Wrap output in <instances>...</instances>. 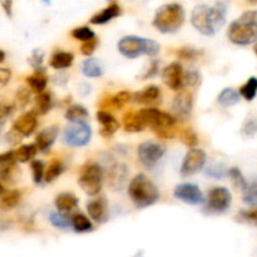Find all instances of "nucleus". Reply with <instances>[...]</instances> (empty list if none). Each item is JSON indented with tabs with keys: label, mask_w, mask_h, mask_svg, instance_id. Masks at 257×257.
I'll return each instance as SVG.
<instances>
[{
	"label": "nucleus",
	"mask_w": 257,
	"mask_h": 257,
	"mask_svg": "<svg viewBox=\"0 0 257 257\" xmlns=\"http://www.w3.org/2000/svg\"><path fill=\"white\" fill-rule=\"evenodd\" d=\"M14 110V105L11 103H0V121H6L12 115Z\"/></svg>",
	"instance_id": "nucleus-50"
},
{
	"label": "nucleus",
	"mask_w": 257,
	"mask_h": 257,
	"mask_svg": "<svg viewBox=\"0 0 257 257\" xmlns=\"http://www.w3.org/2000/svg\"><path fill=\"white\" fill-rule=\"evenodd\" d=\"M242 194V201L244 204L249 207H256L257 206V178L248 183L246 189L243 190Z\"/></svg>",
	"instance_id": "nucleus-37"
},
{
	"label": "nucleus",
	"mask_w": 257,
	"mask_h": 257,
	"mask_svg": "<svg viewBox=\"0 0 257 257\" xmlns=\"http://www.w3.org/2000/svg\"><path fill=\"white\" fill-rule=\"evenodd\" d=\"M53 82H54V85L64 87V86L67 85V82H68V76L66 75L64 72H59L58 75L53 76Z\"/></svg>",
	"instance_id": "nucleus-53"
},
{
	"label": "nucleus",
	"mask_w": 257,
	"mask_h": 257,
	"mask_svg": "<svg viewBox=\"0 0 257 257\" xmlns=\"http://www.w3.org/2000/svg\"><path fill=\"white\" fill-rule=\"evenodd\" d=\"M127 194L137 208H147L153 206L160 199V193L154 182L145 174H137L127 187Z\"/></svg>",
	"instance_id": "nucleus-3"
},
{
	"label": "nucleus",
	"mask_w": 257,
	"mask_h": 257,
	"mask_svg": "<svg viewBox=\"0 0 257 257\" xmlns=\"http://www.w3.org/2000/svg\"><path fill=\"white\" fill-rule=\"evenodd\" d=\"M207 155L204 150L198 148H192L187 152V154L183 158L182 167H180V174L182 177H192L199 170H202L206 165Z\"/></svg>",
	"instance_id": "nucleus-11"
},
{
	"label": "nucleus",
	"mask_w": 257,
	"mask_h": 257,
	"mask_svg": "<svg viewBox=\"0 0 257 257\" xmlns=\"http://www.w3.org/2000/svg\"><path fill=\"white\" fill-rule=\"evenodd\" d=\"M72 229L77 233H86L93 231V224L87 216L83 213H76L72 216Z\"/></svg>",
	"instance_id": "nucleus-31"
},
{
	"label": "nucleus",
	"mask_w": 257,
	"mask_h": 257,
	"mask_svg": "<svg viewBox=\"0 0 257 257\" xmlns=\"http://www.w3.org/2000/svg\"><path fill=\"white\" fill-rule=\"evenodd\" d=\"M130 101H133V93L128 92V91H120V92L115 93L113 96L105 98V100L101 102V107L102 108H116V110H120L123 108L127 105Z\"/></svg>",
	"instance_id": "nucleus-23"
},
{
	"label": "nucleus",
	"mask_w": 257,
	"mask_h": 257,
	"mask_svg": "<svg viewBox=\"0 0 257 257\" xmlns=\"http://www.w3.org/2000/svg\"><path fill=\"white\" fill-rule=\"evenodd\" d=\"M32 91L31 88L21 87L16 92V106L19 108H26L28 103L31 102Z\"/></svg>",
	"instance_id": "nucleus-45"
},
{
	"label": "nucleus",
	"mask_w": 257,
	"mask_h": 257,
	"mask_svg": "<svg viewBox=\"0 0 257 257\" xmlns=\"http://www.w3.org/2000/svg\"><path fill=\"white\" fill-rule=\"evenodd\" d=\"M203 212L207 214L224 213L231 207L232 194L226 187H214L208 190Z\"/></svg>",
	"instance_id": "nucleus-9"
},
{
	"label": "nucleus",
	"mask_w": 257,
	"mask_h": 257,
	"mask_svg": "<svg viewBox=\"0 0 257 257\" xmlns=\"http://www.w3.org/2000/svg\"><path fill=\"white\" fill-rule=\"evenodd\" d=\"M202 76L198 71L192 70L188 71L184 73V77H183V87L187 88H196L201 85Z\"/></svg>",
	"instance_id": "nucleus-43"
},
{
	"label": "nucleus",
	"mask_w": 257,
	"mask_h": 257,
	"mask_svg": "<svg viewBox=\"0 0 257 257\" xmlns=\"http://www.w3.org/2000/svg\"><path fill=\"white\" fill-rule=\"evenodd\" d=\"M160 98H162V92H160V88L155 85H150L144 90L133 93V101L145 106L160 102Z\"/></svg>",
	"instance_id": "nucleus-21"
},
{
	"label": "nucleus",
	"mask_w": 257,
	"mask_h": 257,
	"mask_svg": "<svg viewBox=\"0 0 257 257\" xmlns=\"http://www.w3.org/2000/svg\"><path fill=\"white\" fill-rule=\"evenodd\" d=\"M59 134V128L57 125L48 126V127L43 128L42 132H39V134L37 135V139L34 144L37 145L39 152L46 153L48 152L52 148V145L56 143L57 138H58Z\"/></svg>",
	"instance_id": "nucleus-20"
},
{
	"label": "nucleus",
	"mask_w": 257,
	"mask_h": 257,
	"mask_svg": "<svg viewBox=\"0 0 257 257\" xmlns=\"http://www.w3.org/2000/svg\"><path fill=\"white\" fill-rule=\"evenodd\" d=\"M118 52L128 59L139 58L140 56L155 57L160 51L158 42L138 36H125L118 41Z\"/></svg>",
	"instance_id": "nucleus-6"
},
{
	"label": "nucleus",
	"mask_w": 257,
	"mask_h": 257,
	"mask_svg": "<svg viewBox=\"0 0 257 257\" xmlns=\"http://www.w3.org/2000/svg\"><path fill=\"white\" fill-rule=\"evenodd\" d=\"M21 198L22 193L17 189L4 192V194L0 198V208L3 209V211H11V209L16 208L18 206Z\"/></svg>",
	"instance_id": "nucleus-29"
},
{
	"label": "nucleus",
	"mask_w": 257,
	"mask_h": 257,
	"mask_svg": "<svg viewBox=\"0 0 257 257\" xmlns=\"http://www.w3.org/2000/svg\"><path fill=\"white\" fill-rule=\"evenodd\" d=\"M71 36H72L75 39H77V41H81L82 43L83 42H87V41H91V39L96 38L95 32H93L91 28H88L87 26H82V27H77V28H75L72 32H71Z\"/></svg>",
	"instance_id": "nucleus-42"
},
{
	"label": "nucleus",
	"mask_w": 257,
	"mask_h": 257,
	"mask_svg": "<svg viewBox=\"0 0 257 257\" xmlns=\"http://www.w3.org/2000/svg\"><path fill=\"white\" fill-rule=\"evenodd\" d=\"M97 44H98L97 38H93L91 39V41L83 42L82 46H81V53L86 57L92 56L93 52H95L96 48H97Z\"/></svg>",
	"instance_id": "nucleus-49"
},
{
	"label": "nucleus",
	"mask_w": 257,
	"mask_h": 257,
	"mask_svg": "<svg viewBox=\"0 0 257 257\" xmlns=\"http://www.w3.org/2000/svg\"><path fill=\"white\" fill-rule=\"evenodd\" d=\"M238 93L242 98H244L248 102L253 101L257 96V77H254V76L249 77L246 81V83H243L239 87Z\"/></svg>",
	"instance_id": "nucleus-32"
},
{
	"label": "nucleus",
	"mask_w": 257,
	"mask_h": 257,
	"mask_svg": "<svg viewBox=\"0 0 257 257\" xmlns=\"http://www.w3.org/2000/svg\"><path fill=\"white\" fill-rule=\"evenodd\" d=\"M236 219L243 223H249L257 226V207L253 209H242L237 213Z\"/></svg>",
	"instance_id": "nucleus-47"
},
{
	"label": "nucleus",
	"mask_w": 257,
	"mask_h": 257,
	"mask_svg": "<svg viewBox=\"0 0 257 257\" xmlns=\"http://www.w3.org/2000/svg\"><path fill=\"white\" fill-rule=\"evenodd\" d=\"M38 113L36 111H28L19 116L13 123V130L18 133L22 138L31 137L36 132L37 126H38Z\"/></svg>",
	"instance_id": "nucleus-16"
},
{
	"label": "nucleus",
	"mask_w": 257,
	"mask_h": 257,
	"mask_svg": "<svg viewBox=\"0 0 257 257\" xmlns=\"http://www.w3.org/2000/svg\"><path fill=\"white\" fill-rule=\"evenodd\" d=\"M147 127H152L160 139L169 140L177 135V118L169 112L159 110L157 107L142 108L139 111Z\"/></svg>",
	"instance_id": "nucleus-4"
},
{
	"label": "nucleus",
	"mask_w": 257,
	"mask_h": 257,
	"mask_svg": "<svg viewBox=\"0 0 257 257\" xmlns=\"http://www.w3.org/2000/svg\"><path fill=\"white\" fill-rule=\"evenodd\" d=\"M3 194H4V187H3V184L0 183V198H2V196H3Z\"/></svg>",
	"instance_id": "nucleus-57"
},
{
	"label": "nucleus",
	"mask_w": 257,
	"mask_h": 257,
	"mask_svg": "<svg viewBox=\"0 0 257 257\" xmlns=\"http://www.w3.org/2000/svg\"><path fill=\"white\" fill-rule=\"evenodd\" d=\"M64 117L67 118L70 122H73V121H86V118L88 117V111L86 110L85 106L76 103V105L68 106L66 113H64Z\"/></svg>",
	"instance_id": "nucleus-35"
},
{
	"label": "nucleus",
	"mask_w": 257,
	"mask_h": 257,
	"mask_svg": "<svg viewBox=\"0 0 257 257\" xmlns=\"http://www.w3.org/2000/svg\"><path fill=\"white\" fill-rule=\"evenodd\" d=\"M174 197L178 201L189 206H199L206 202L203 193L197 184L193 183H180L174 188Z\"/></svg>",
	"instance_id": "nucleus-12"
},
{
	"label": "nucleus",
	"mask_w": 257,
	"mask_h": 257,
	"mask_svg": "<svg viewBox=\"0 0 257 257\" xmlns=\"http://www.w3.org/2000/svg\"><path fill=\"white\" fill-rule=\"evenodd\" d=\"M81 71L88 78H98L103 75V67L96 58H86L81 63Z\"/></svg>",
	"instance_id": "nucleus-26"
},
{
	"label": "nucleus",
	"mask_w": 257,
	"mask_h": 257,
	"mask_svg": "<svg viewBox=\"0 0 257 257\" xmlns=\"http://www.w3.org/2000/svg\"><path fill=\"white\" fill-rule=\"evenodd\" d=\"M105 177L107 178V184L110 188L113 190H121L127 183L128 169L122 163H113L107 168Z\"/></svg>",
	"instance_id": "nucleus-14"
},
{
	"label": "nucleus",
	"mask_w": 257,
	"mask_h": 257,
	"mask_svg": "<svg viewBox=\"0 0 257 257\" xmlns=\"http://www.w3.org/2000/svg\"><path fill=\"white\" fill-rule=\"evenodd\" d=\"M38 148L36 144H24L16 150V159L18 163L32 162L36 157Z\"/></svg>",
	"instance_id": "nucleus-33"
},
{
	"label": "nucleus",
	"mask_w": 257,
	"mask_h": 257,
	"mask_svg": "<svg viewBox=\"0 0 257 257\" xmlns=\"http://www.w3.org/2000/svg\"><path fill=\"white\" fill-rule=\"evenodd\" d=\"M229 42L236 46H249L257 42V11H247L229 24Z\"/></svg>",
	"instance_id": "nucleus-2"
},
{
	"label": "nucleus",
	"mask_w": 257,
	"mask_h": 257,
	"mask_svg": "<svg viewBox=\"0 0 257 257\" xmlns=\"http://www.w3.org/2000/svg\"><path fill=\"white\" fill-rule=\"evenodd\" d=\"M163 81L165 85L173 91H180L183 88V77H184V72H183L182 64L179 62H173L169 66L164 68L162 73Z\"/></svg>",
	"instance_id": "nucleus-15"
},
{
	"label": "nucleus",
	"mask_w": 257,
	"mask_h": 257,
	"mask_svg": "<svg viewBox=\"0 0 257 257\" xmlns=\"http://www.w3.org/2000/svg\"><path fill=\"white\" fill-rule=\"evenodd\" d=\"M0 2H2V7L7 16L12 18L13 17V0H0Z\"/></svg>",
	"instance_id": "nucleus-54"
},
{
	"label": "nucleus",
	"mask_w": 257,
	"mask_h": 257,
	"mask_svg": "<svg viewBox=\"0 0 257 257\" xmlns=\"http://www.w3.org/2000/svg\"><path fill=\"white\" fill-rule=\"evenodd\" d=\"M253 51H254V54H256V56H257V44H256V46H254Z\"/></svg>",
	"instance_id": "nucleus-61"
},
{
	"label": "nucleus",
	"mask_w": 257,
	"mask_h": 257,
	"mask_svg": "<svg viewBox=\"0 0 257 257\" xmlns=\"http://www.w3.org/2000/svg\"><path fill=\"white\" fill-rule=\"evenodd\" d=\"M4 123H6V121H0V133H2V130H3Z\"/></svg>",
	"instance_id": "nucleus-58"
},
{
	"label": "nucleus",
	"mask_w": 257,
	"mask_h": 257,
	"mask_svg": "<svg viewBox=\"0 0 257 257\" xmlns=\"http://www.w3.org/2000/svg\"><path fill=\"white\" fill-rule=\"evenodd\" d=\"M203 54V51L201 49H197L194 47H182L179 51L177 52V56L182 59H197Z\"/></svg>",
	"instance_id": "nucleus-48"
},
{
	"label": "nucleus",
	"mask_w": 257,
	"mask_h": 257,
	"mask_svg": "<svg viewBox=\"0 0 257 257\" xmlns=\"http://www.w3.org/2000/svg\"><path fill=\"white\" fill-rule=\"evenodd\" d=\"M239 98H241V96H239L238 91L233 90L231 87H227L219 92L217 101H218L219 105L224 106V107H231V106L237 105L239 102Z\"/></svg>",
	"instance_id": "nucleus-30"
},
{
	"label": "nucleus",
	"mask_w": 257,
	"mask_h": 257,
	"mask_svg": "<svg viewBox=\"0 0 257 257\" xmlns=\"http://www.w3.org/2000/svg\"><path fill=\"white\" fill-rule=\"evenodd\" d=\"M105 179V170L98 163L91 162L83 165L78 174V184L87 196L95 197L101 192Z\"/></svg>",
	"instance_id": "nucleus-7"
},
{
	"label": "nucleus",
	"mask_w": 257,
	"mask_h": 257,
	"mask_svg": "<svg viewBox=\"0 0 257 257\" xmlns=\"http://www.w3.org/2000/svg\"><path fill=\"white\" fill-rule=\"evenodd\" d=\"M54 206H56L57 211L68 213V212L73 211L78 206V199L72 193L64 192L56 197V199H54Z\"/></svg>",
	"instance_id": "nucleus-24"
},
{
	"label": "nucleus",
	"mask_w": 257,
	"mask_h": 257,
	"mask_svg": "<svg viewBox=\"0 0 257 257\" xmlns=\"http://www.w3.org/2000/svg\"><path fill=\"white\" fill-rule=\"evenodd\" d=\"M251 4H257V0H248Z\"/></svg>",
	"instance_id": "nucleus-60"
},
{
	"label": "nucleus",
	"mask_w": 257,
	"mask_h": 257,
	"mask_svg": "<svg viewBox=\"0 0 257 257\" xmlns=\"http://www.w3.org/2000/svg\"><path fill=\"white\" fill-rule=\"evenodd\" d=\"M73 61H75V56L71 52L58 51L54 54H52L49 64H51V67L54 68V70L63 71L66 68L71 67Z\"/></svg>",
	"instance_id": "nucleus-25"
},
{
	"label": "nucleus",
	"mask_w": 257,
	"mask_h": 257,
	"mask_svg": "<svg viewBox=\"0 0 257 257\" xmlns=\"http://www.w3.org/2000/svg\"><path fill=\"white\" fill-rule=\"evenodd\" d=\"M64 172V164L59 159H53L46 168V174H44V182L52 183Z\"/></svg>",
	"instance_id": "nucleus-36"
},
{
	"label": "nucleus",
	"mask_w": 257,
	"mask_h": 257,
	"mask_svg": "<svg viewBox=\"0 0 257 257\" xmlns=\"http://www.w3.org/2000/svg\"><path fill=\"white\" fill-rule=\"evenodd\" d=\"M92 137L91 126L86 121L70 122L63 132L64 144L71 148H82L90 143Z\"/></svg>",
	"instance_id": "nucleus-8"
},
{
	"label": "nucleus",
	"mask_w": 257,
	"mask_h": 257,
	"mask_svg": "<svg viewBox=\"0 0 257 257\" xmlns=\"http://www.w3.org/2000/svg\"><path fill=\"white\" fill-rule=\"evenodd\" d=\"M228 177L231 178V182H232V184H233L234 188L242 190V192L246 189V187H247V184H248V183H247V180L244 179L243 174H242V172L238 169V168H237V167L229 168V169H228Z\"/></svg>",
	"instance_id": "nucleus-39"
},
{
	"label": "nucleus",
	"mask_w": 257,
	"mask_h": 257,
	"mask_svg": "<svg viewBox=\"0 0 257 257\" xmlns=\"http://www.w3.org/2000/svg\"><path fill=\"white\" fill-rule=\"evenodd\" d=\"M158 72H159V62L158 61H152V63H150V66L148 67L147 72L143 75V80H147V78H150V77H154V76L158 75Z\"/></svg>",
	"instance_id": "nucleus-51"
},
{
	"label": "nucleus",
	"mask_w": 257,
	"mask_h": 257,
	"mask_svg": "<svg viewBox=\"0 0 257 257\" xmlns=\"http://www.w3.org/2000/svg\"><path fill=\"white\" fill-rule=\"evenodd\" d=\"M9 227H11V222H9L8 219L0 218V233H2V232H6Z\"/></svg>",
	"instance_id": "nucleus-55"
},
{
	"label": "nucleus",
	"mask_w": 257,
	"mask_h": 257,
	"mask_svg": "<svg viewBox=\"0 0 257 257\" xmlns=\"http://www.w3.org/2000/svg\"><path fill=\"white\" fill-rule=\"evenodd\" d=\"M26 82L29 86L32 92L38 95V93L44 92V90H46L47 85H48V77L44 75V72H34L33 75L27 77Z\"/></svg>",
	"instance_id": "nucleus-27"
},
{
	"label": "nucleus",
	"mask_w": 257,
	"mask_h": 257,
	"mask_svg": "<svg viewBox=\"0 0 257 257\" xmlns=\"http://www.w3.org/2000/svg\"><path fill=\"white\" fill-rule=\"evenodd\" d=\"M52 106H53V100H52V95L49 92H42L38 93L36 97V112L38 115H46L51 111Z\"/></svg>",
	"instance_id": "nucleus-34"
},
{
	"label": "nucleus",
	"mask_w": 257,
	"mask_h": 257,
	"mask_svg": "<svg viewBox=\"0 0 257 257\" xmlns=\"http://www.w3.org/2000/svg\"><path fill=\"white\" fill-rule=\"evenodd\" d=\"M87 212L91 219H93L96 223H106L108 221V203L105 197H98L88 202Z\"/></svg>",
	"instance_id": "nucleus-17"
},
{
	"label": "nucleus",
	"mask_w": 257,
	"mask_h": 257,
	"mask_svg": "<svg viewBox=\"0 0 257 257\" xmlns=\"http://www.w3.org/2000/svg\"><path fill=\"white\" fill-rule=\"evenodd\" d=\"M29 64L32 68H34L36 72H44L43 70V62H44V52L42 49L36 48L32 52L31 57L28 58Z\"/></svg>",
	"instance_id": "nucleus-44"
},
{
	"label": "nucleus",
	"mask_w": 257,
	"mask_h": 257,
	"mask_svg": "<svg viewBox=\"0 0 257 257\" xmlns=\"http://www.w3.org/2000/svg\"><path fill=\"white\" fill-rule=\"evenodd\" d=\"M185 22V11L179 3H167L157 9L153 27L163 34L177 33Z\"/></svg>",
	"instance_id": "nucleus-5"
},
{
	"label": "nucleus",
	"mask_w": 257,
	"mask_h": 257,
	"mask_svg": "<svg viewBox=\"0 0 257 257\" xmlns=\"http://www.w3.org/2000/svg\"><path fill=\"white\" fill-rule=\"evenodd\" d=\"M204 174L209 178H213V179H223L224 177L228 175V169L224 164L217 163V164H212L207 167L206 170H204Z\"/></svg>",
	"instance_id": "nucleus-40"
},
{
	"label": "nucleus",
	"mask_w": 257,
	"mask_h": 257,
	"mask_svg": "<svg viewBox=\"0 0 257 257\" xmlns=\"http://www.w3.org/2000/svg\"><path fill=\"white\" fill-rule=\"evenodd\" d=\"M228 2L217 0L214 6L198 4L193 8L190 23L196 31L206 37H212L226 24Z\"/></svg>",
	"instance_id": "nucleus-1"
},
{
	"label": "nucleus",
	"mask_w": 257,
	"mask_h": 257,
	"mask_svg": "<svg viewBox=\"0 0 257 257\" xmlns=\"http://www.w3.org/2000/svg\"><path fill=\"white\" fill-rule=\"evenodd\" d=\"M96 118L101 123L100 134L103 138H111L118 128H120V122L115 118V116L111 115L108 111L100 110L96 113Z\"/></svg>",
	"instance_id": "nucleus-19"
},
{
	"label": "nucleus",
	"mask_w": 257,
	"mask_h": 257,
	"mask_svg": "<svg viewBox=\"0 0 257 257\" xmlns=\"http://www.w3.org/2000/svg\"><path fill=\"white\" fill-rule=\"evenodd\" d=\"M121 13H122V9H121L120 4L117 2H111L106 8H103L102 11L97 12V13L91 17L90 23L93 24V26H103V24H107L112 19L120 17Z\"/></svg>",
	"instance_id": "nucleus-18"
},
{
	"label": "nucleus",
	"mask_w": 257,
	"mask_h": 257,
	"mask_svg": "<svg viewBox=\"0 0 257 257\" xmlns=\"http://www.w3.org/2000/svg\"><path fill=\"white\" fill-rule=\"evenodd\" d=\"M12 78V71L9 68L0 67V87H4L9 83Z\"/></svg>",
	"instance_id": "nucleus-52"
},
{
	"label": "nucleus",
	"mask_w": 257,
	"mask_h": 257,
	"mask_svg": "<svg viewBox=\"0 0 257 257\" xmlns=\"http://www.w3.org/2000/svg\"><path fill=\"white\" fill-rule=\"evenodd\" d=\"M32 175H33V182L36 184H41L44 180V174H46V164L42 160H32L31 163Z\"/></svg>",
	"instance_id": "nucleus-41"
},
{
	"label": "nucleus",
	"mask_w": 257,
	"mask_h": 257,
	"mask_svg": "<svg viewBox=\"0 0 257 257\" xmlns=\"http://www.w3.org/2000/svg\"><path fill=\"white\" fill-rule=\"evenodd\" d=\"M173 113L174 117L180 121H185L189 118L193 108V95L188 90H180L178 95L173 100Z\"/></svg>",
	"instance_id": "nucleus-13"
},
{
	"label": "nucleus",
	"mask_w": 257,
	"mask_h": 257,
	"mask_svg": "<svg viewBox=\"0 0 257 257\" xmlns=\"http://www.w3.org/2000/svg\"><path fill=\"white\" fill-rule=\"evenodd\" d=\"M42 2H43V3H46V4H51V0H42Z\"/></svg>",
	"instance_id": "nucleus-59"
},
{
	"label": "nucleus",
	"mask_w": 257,
	"mask_h": 257,
	"mask_svg": "<svg viewBox=\"0 0 257 257\" xmlns=\"http://www.w3.org/2000/svg\"><path fill=\"white\" fill-rule=\"evenodd\" d=\"M179 140L185 145V147L189 148V149H192V148H197V145H198V142H199L198 135H197V133L194 132L192 127H187L180 130Z\"/></svg>",
	"instance_id": "nucleus-38"
},
{
	"label": "nucleus",
	"mask_w": 257,
	"mask_h": 257,
	"mask_svg": "<svg viewBox=\"0 0 257 257\" xmlns=\"http://www.w3.org/2000/svg\"><path fill=\"white\" fill-rule=\"evenodd\" d=\"M122 126L126 133H142L147 127L139 111H126L122 116Z\"/></svg>",
	"instance_id": "nucleus-22"
},
{
	"label": "nucleus",
	"mask_w": 257,
	"mask_h": 257,
	"mask_svg": "<svg viewBox=\"0 0 257 257\" xmlns=\"http://www.w3.org/2000/svg\"><path fill=\"white\" fill-rule=\"evenodd\" d=\"M241 133L246 138H252L257 134V116H248L246 118L242 125Z\"/></svg>",
	"instance_id": "nucleus-46"
},
{
	"label": "nucleus",
	"mask_w": 257,
	"mask_h": 257,
	"mask_svg": "<svg viewBox=\"0 0 257 257\" xmlns=\"http://www.w3.org/2000/svg\"><path fill=\"white\" fill-rule=\"evenodd\" d=\"M7 58V53L3 51V49H0V63H3Z\"/></svg>",
	"instance_id": "nucleus-56"
},
{
	"label": "nucleus",
	"mask_w": 257,
	"mask_h": 257,
	"mask_svg": "<svg viewBox=\"0 0 257 257\" xmlns=\"http://www.w3.org/2000/svg\"><path fill=\"white\" fill-rule=\"evenodd\" d=\"M49 222L52 223V226L56 227L58 229H70L72 228V216H68L67 213H63V212L59 211H53L49 213Z\"/></svg>",
	"instance_id": "nucleus-28"
},
{
	"label": "nucleus",
	"mask_w": 257,
	"mask_h": 257,
	"mask_svg": "<svg viewBox=\"0 0 257 257\" xmlns=\"http://www.w3.org/2000/svg\"><path fill=\"white\" fill-rule=\"evenodd\" d=\"M165 155V147L157 142H144L138 147L139 162L147 169H154Z\"/></svg>",
	"instance_id": "nucleus-10"
}]
</instances>
